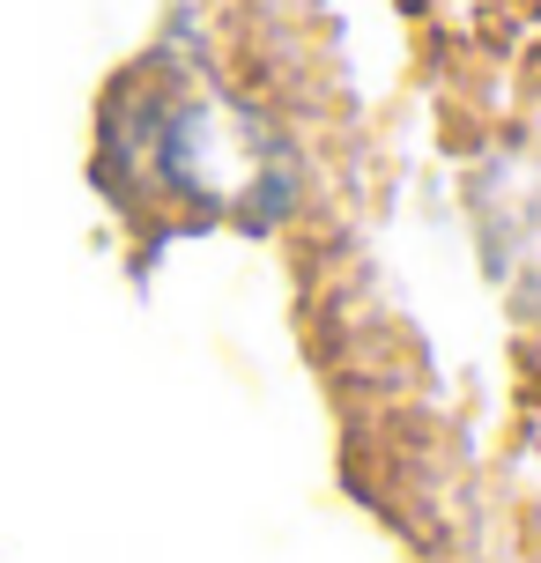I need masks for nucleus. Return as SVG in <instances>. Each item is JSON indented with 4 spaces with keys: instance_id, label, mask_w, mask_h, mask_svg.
Listing matches in <instances>:
<instances>
[{
    "instance_id": "f03ea898",
    "label": "nucleus",
    "mask_w": 541,
    "mask_h": 563,
    "mask_svg": "<svg viewBox=\"0 0 541 563\" xmlns=\"http://www.w3.org/2000/svg\"><path fill=\"white\" fill-rule=\"evenodd\" d=\"M489 245H497V267L541 297V178H527L519 194L497 186V200H489Z\"/></svg>"
},
{
    "instance_id": "f257e3e1",
    "label": "nucleus",
    "mask_w": 541,
    "mask_h": 563,
    "mask_svg": "<svg viewBox=\"0 0 541 563\" xmlns=\"http://www.w3.org/2000/svg\"><path fill=\"white\" fill-rule=\"evenodd\" d=\"M142 148H148V178L164 194L200 200V208H230L245 223L283 216L289 186H297L289 148L230 97H172V104H156L142 126Z\"/></svg>"
}]
</instances>
